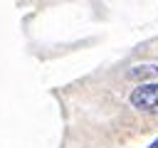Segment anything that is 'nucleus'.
Instances as JSON below:
<instances>
[{
    "instance_id": "nucleus-1",
    "label": "nucleus",
    "mask_w": 158,
    "mask_h": 148,
    "mask_svg": "<svg viewBox=\"0 0 158 148\" xmlns=\"http://www.w3.org/2000/svg\"><path fill=\"white\" fill-rule=\"evenodd\" d=\"M128 101H131V106H136V109H141V111H151V109H156L158 106V84H141V86H136L133 91H131V96H128Z\"/></svg>"
},
{
    "instance_id": "nucleus-2",
    "label": "nucleus",
    "mask_w": 158,
    "mask_h": 148,
    "mask_svg": "<svg viewBox=\"0 0 158 148\" xmlns=\"http://www.w3.org/2000/svg\"><path fill=\"white\" fill-rule=\"evenodd\" d=\"M146 76H158V64H143L131 72V79H146Z\"/></svg>"
},
{
    "instance_id": "nucleus-3",
    "label": "nucleus",
    "mask_w": 158,
    "mask_h": 148,
    "mask_svg": "<svg viewBox=\"0 0 158 148\" xmlns=\"http://www.w3.org/2000/svg\"><path fill=\"white\" fill-rule=\"evenodd\" d=\"M151 148H158V138H156V141H153V143H151Z\"/></svg>"
}]
</instances>
